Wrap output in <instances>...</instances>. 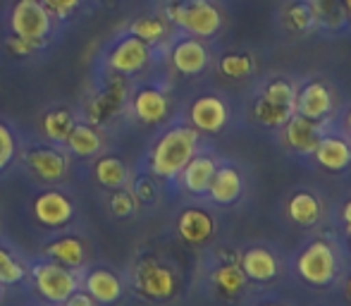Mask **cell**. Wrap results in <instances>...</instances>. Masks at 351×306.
I'll return each instance as SVG.
<instances>
[{
    "mask_svg": "<svg viewBox=\"0 0 351 306\" xmlns=\"http://www.w3.org/2000/svg\"><path fill=\"white\" fill-rule=\"evenodd\" d=\"M53 19H70L82 0H41Z\"/></svg>",
    "mask_w": 351,
    "mask_h": 306,
    "instance_id": "8d00e7d4",
    "label": "cell"
},
{
    "mask_svg": "<svg viewBox=\"0 0 351 306\" xmlns=\"http://www.w3.org/2000/svg\"><path fill=\"white\" fill-rule=\"evenodd\" d=\"M132 191H134L139 204H151V201L156 199V185L151 182V177H139Z\"/></svg>",
    "mask_w": 351,
    "mask_h": 306,
    "instance_id": "74e56055",
    "label": "cell"
},
{
    "mask_svg": "<svg viewBox=\"0 0 351 306\" xmlns=\"http://www.w3.org/2000/svg\"><path fill=\"white\" fill-rule=\"evenodd\" d=\"M332 110V96L323 82H311L296 93V113L308 120L320 122Z\"/></svg>",
    "mask_w": 351,
    "mask_h": 306,
    "instance_id": "ac0fdd59",
    "label": "cell"
},
{
    "mask_svg": "<svg viewBox=\"0 0 351 306\" xmlns=\"http://www.w3.org/2000/svg\"><path fill=\"white\" fill-rule=\"evenodd\" d=\"M296 270L304 278V283L313 287H328L337 278V256L328 242L315 239L296 259Z\"/></svg>",
    "mask_w": 351,
    "mask_h": 306,
    "instance_id": "52a82bcc",
    "label": "cell"
},
{
    "mask_svg": "<svg viewBox=\"0 0 351 306\" xmlns=\"http://www.w3.org/2000/svg\"><path fill=\"white\" fill-rule=\"evenodd\" d=\"M215 170H217L215 158L208 156V153H196L184 165V170L180 172L182 187L194 196L208 194V187H210V180H213V175H215Z\"/></svg>",
    "mask_w": 351,
    "mask_h": 306,
    "instance_id": "e0dca14e",
    "label": "cell"
},
{
    "mask_svg": "<svg viewBox=\"0 0 351 306\" xmlns=\"http://www.w3.org/2000/svg\"><path fill=\"white\" fill-rule=\"evenodd\" d=\"M62 146L72 158H93L103 149V134L88 122L77 120V125L72 127L70 137H67V141Z\"/></svg>",
    "mask_w": 351,
    "mask_h": 306,
    "instance_id": "44dd1931",
    "label": "cell"
},
{
    "mask_svg": "<svg viewBox=\"0 0 351 306\" xmlns=\"http://www.w3.org/2000/svg\"><path fill=\"white\" fill-rule=\"evenodd\" d=\"M313 156L330 172H342L351 165V146L342 137H320Z\"/></svg>",
    "mask_w": 351,
    "mask_h": 306,
    "instance_id": "ffe728a7",
    "label": "cell"
},
{
    "mask_svg": "<svg viewBox=\"0 0 351 306\" xmlns=\"http://www.w3.org/2000/svg\"><path fill=\"white\" fill-rule=\"evenodd\" d=\"M263 98L280 103V106L296 108V89L287 79H273V82H268V86L263 89Z\"/></svg>",
    "mask_w": 351,
    "mask_h": 306,
    "instance_id": "836d02e7",
    "label": "cell"
},
{
    "mask_svg": "<svg viewBox=\"0 0 351 306\" xmlns=\"http://www.w3.org/2000/svg\"><path fill=\"white\" fill-rule=\"evenodd\" d=\"M208 58H210L208 48L204 46V41H199V38H194V36L177 41L170 53L172 67L184 77L201 75V72L208 67Z\"/></svg>",
    "mask_w": 351,
    "mask_h": 306,
    "instance_id": "7c38bea8",
    "label": "cell"
},
{
    "mask_svg": "<svg viewBox=\"0 0 351 306\" xmlns=\"http://www.w3.org/2000/svg\"><path fill=\"white\" fill-rule=\"evenodd\" d=\"M5 48H8V53L14 58H29L36 51H41L43 43L29 41V38H19V36H12V34H10V36L5 38Z\"/></svg>",
    "mask_w": 351,
    "mask_h": 306,
    "instance_id": "d590c367",
    "label": "cell"
},
{
    "mask_svg": "<svg viewBox=\"0 0 351 306\" xmlns=\"http://www.w3.org/2000/svg\"><path fill=\"white\" fill-rule=\"evenodd\" d=\"M27 278H29V263L17 251L0 242V283L5 287H17Z\"/></svg>",
    "mask_w": 351,
    "mask_h": 306,
    "instance_id": "484cf974",
    "label": "cell"
},
{
    "mask_svg": "<svg viewBox=\"0 0 351 306\" xmlns=\"http://www.w3.org/2000/svg\"><path fill=\"white\" fill-rule=\"evenodd\" d=\"M74 125H77V115L70 108H51L41 117V132L51 144H65Z\"/></svg>",
    "mask_w": 351,
    "mask_h": 306,
    "instance_id": "cb8c5ba5",
    "label": "cell"
},
{
    "mask_svg": "<svg viewBox=\"0 0 351 306\" xmlns=\"http://www.w3.org/2000/svg\"><path fill=\"white\" fill-rule=\"evenodd\" d=\"M347 125H349V132H351V113H349V117H347Z\"/></svg>",
    "mask_w": 351,
    "mask_h": 306,
    "instance_id": "ee69618b",
    "label": "cell"
},
{
    "mask_svg": "<svg viewBox=\"0 0 351 306\" xmlns=\"http://www.w3.org/2000/svg\"><path fill=\"white\" fill-rule=\"evenodd\" d=\"M177 232L191 246L206 244L215 232V220L204 209H184L177 218Z\"/></svg>",
    "mask_w": 351,
    "mask_h": 306,
    "instance_id": "2e32d148",
    "label": "cell"
},
{
    "mask_svg": "<svg viewBox=\"0 0 351 306\" xmlns=\"http://www.w3.org/2000/svg\"><path fill=\"white\" fill-rule=\"evenodd\" d=\"M108 206H110L112 215H117V218H130L136 211V206H139V201H136L134 191L127 189V187H120V189H112Z\"/></svg>",
    "mask_w": 351,
    "mask_h": 306,
    "instance_id": "d6a6232c",
    "label": "cell"
},
{
    "mask_svg": "<svg viewBox=\"0 0 351 306\" xmlns=\"http://www.w3.org/2000/svg\"><path fill=\"white\" fill-rule=\"evenodd\" d=\"M24 167L34 180L58 185L70 175L72 156L60 144H34L24 151Z\"/></svg>",
    "mask_w": 351,
    "mask_h": 306,
    "instance_id": "277c9868",
    "label": "cell"
},
{
    "mask_svg": "<svg viewBox=\"0 0 351 306\" xmlns=\"http://www.w3.org/2000/svg\"><path fill=\"white\" fill-rule=\"evenodd\" d=\"M265 306H278V304H265Z\"/></svg>",
    "mask_w": 351,
    "mask_h": 306,
    "instance_id": "bcb514c9",
    "label": "cell"
},
{
    "mask_svg": "<svg viewBox=\"0 0 351 306\" xmlns=\"http://www.w3.org/2000/svg\"><path fill=\"white\" fill-rule=\"evenodd\" d=\"M43 256L48 261L67 266V268L82 270L84 263H86V244L77 235H60L43 244Z\"/></svg>",
    "mask_w": 351,
    "mask_h": 306,
    "instance_id": "5bb4252c",
    "label": "cell"
},
{
    "mask_svg": "<svg viewBox=\"0 0 351 306\" xmlns=\"http://www.w3.org/2000/svg\"><path fill=\"white\" fill-rule=\"evenodd\" d=\"M74 213H77V206L72 196L56 187L38 191L32 201L34 220L46 230H65L74 220Z\"/></svg>",
    "mask_w": 351,
    "mask_h": 306,
    "instance_id": "ba28073f",
    "label": "cell"
},
{
    "mask_svg": "<svg viewBox=\"0 0 351 306\" xmlns=\"http://www.w3.org/2000/svg\"><path fill=\"white\" fill-rule=\"evenodd\" d=\"M3 299H5V285L0 283V304H3Z\"/></svg>",
    "mask_w": 351,
    "mask_h": 306,
    "instance_id": "b9f144b4",
    "label": "cell"
},
{
    "mask_svg": "<svg viewBox=\"0 0 351 306\" xmlns=\"http://www.w3.org/2000/svg\"><path fill=\"white\" fill-rule=\"evenodd\" d=\"M60 306H98L96 302H93L91 297H88L86 292H84L82 287L77 290V292H72L70 297L65 299V302H62Z\"/></svg>",
    "mask_w": 351,
    "mask_h": 306,
    "instance_id": "f35d334b",
    "label": "cell"
},
{
    "mask_svg": "<svg viewBox=\"0 0 351 306\" xmlns=\"http://www.w3.org/2000/svg\"><path fill=\"white\" fill-rule=\"evenodd\" d=\"M282 127H285V141L291 151L301 153V156H313L315 146H318L320 137H323L318 122L294 113Z\"/></svg>",
    "mask_w": 351,
    "mask_h": 306,
    "instance_id": "4fadbf2b",
    "label": "cell"
},
{
    "mask_svg": "<svg viewBox=\"0 0 351 306\" xmlns=\"http://www.w3.org/2000/svg\"><path fill=\"white\" fill-rule=\"evenodd\" d=\"M130 34L148 46H156L167 36V22L162 17H136L130 24Z\"/></svg>",
    "mask_w": 351,
    "mask_h": 306,
    "instance_id": "83f0119b",
    "label": "cell"
},
{
    "mask_svg": "<svg viewBox=\"0 0 351 306\" xmlns=\"http://www.w3.org/2000/svg\"><path fill=\"white\" fill-rule=\"evenodd\" d=\"M349 249H351V230H349Z\"/></svg>",
    "mask_w": 351,
    "mask_h": 306,
    "instance_id": "f6af8a7d",
    "label": "cell"
},
{
    "mask_svg": "<svg viewBox=\"0 0 351 306\" xmlns=\"http://www.w3.org/2000/svg\"><path fill=\"white\" fill-rule=\"evenodd\" d=\"M244 191V182H241V175L230 165H217L215 175L210 180V187H208V196L213 204L217 206H230L234 204L237 199L241 196Z\"/></svg>",
    "mask_w": 351,
    "mask_h": 306,
    "instance_id": "d6986e66",
    "label": "cell"
},
{
    "mask_svg": "<svg viewBox=\"0 0 351 306\" xmlns=\"http://www.w3.org/2000/svg\"><path fill=\"white\" fill-rule=\"evenodd\" d=\"M132 110L134 117L143 125H160L170 113V101L156 86H143L132 98Z\"/></svg>",
    "mask_w": 351,
    "mask_h": 306,
    "instance_id": "9a60e30c",
    "label": "cell"
},
{
    "mask_svg": "<svg viewBox=\"0 0 351 306\" xmlns=\"http://www.w3.org/2000/svg\"><path fill=\"white\" fill-rule=\"evenodd\" d=\"M287 24L294 32H308L315 24V14L308 3H294L287 8Z\"/></svg>",
    "mask_w": 351,
    "mask_h": 306,
    "instance_id": "e575fe53",
    "label": "cell"
},
{
    "mask_svg": "<svg viewBox=\"0 0 351 306\" xmlns=\"http://www.w3.org/2000/svg\"><path fill=\"white\" fill-rule=\"evenodd\" d=\"M196 153H199V132L186 125L170 127L158 137L148 153V172L160 180H175Z\"/></svg>",
    "mask_w": 351,
    "mask_h": 306,
    "instance_id": "6da1fadb",
    "label": "cell"
},
{
    "mask_svg": "<svg viewBox=\"0 0 351 306\" xmlns=\"http://www.w3.org/2000/svg\"><path fill=\"white\" fill-rule=\"evenodd\" d=\"M254 113L258 117L261 125L265 127H282L291 115L296 113V108H289V106H280V103H273L268 98L261 96L254 106Z\"/></svg>",
    "mask_w": 351,
    "mask_h": 306,
    "instance_id": "f1b7e54d",
    "label": "cell"
},
{
    "mask_svg": "<svg viewBox=\"0 0 351 306\" xmlns=\"http://www.w3.org/2000/svg\"><path fill=\"white\" fill-rule=\"evenodd\" d=\"M189 122L196 132L217 134L227 125V106L217 96H199L189 108Z\"/></svg>",
    "mask_w": 351,
    "mask_h": 306,
    "instance_id": "8fae6325",
    "label": "cell"
},
{
    "mask_svg": "<svg viewBox=\"0 0 351 306\" xmlns=\"http://www.w3.org/2000/svg\"><path fill=\"white\" fill-rule=\"evenodd\" d=\"M213 283H215L220 294H225V297H237L239 292H244L246 275L239 263H222V266H217L215 273H213Z\"/></svg>",
    "mask_w": 351,
    "mask_h": 306,
    "instance_id": "4316f807",
    "label": "cell"
},
{
    "mask_svg": "<svg viewBox=\"0 0 351 306\" xmlns=\"http://www.w3.org/2000/svg\"><path fill=\"white\" fill-rule=\"evenodd\" d=\"M151 56L153 51L148 43H143L141 38L127 34L120 41H115V46L108 51L106 62L115 75L132 77V75H139L143 67L151 62Z\"/></svg>",
    "mask_w": 351,
    "mask_h": 306,
    "instance_id": "9c48e42d",
    "label": "cell"
},
{
    "mask_svg": "<svg viewBox=\"0 0 351 306\" xmlns=\"http://www.w3.org/2000/svg\"><path fill=\"white\" fill-rule=\"evenodd\" d=\"M342 220H344V225L351 230V199L344 204V209H342Z\"/></svg>",
    "mask_w": 351,
    "mask_h": 306,
    "instance_id": "ab89813d",
    "label": "cell"
},
{
    "mask_svg": "<svg viewBox=\"0 0 351 306\" xmlns=\"http://www.w3.org/2000/svg\"><path fill=\"white\" fill-rule=\"evenodd\" d=\"M287 213L296 225L311 228V225H315L320 220L323 206H320L318 196H313L311 191H296L289 199V204H287Z\"/></svg>",
    "mask_w": 351,
    "mask_h": 306,
    "instance_id": "d4e9b609",
    "label": "cell"
},
{
    "mask_svg": "<svg viewBox=\"0 0 351 306\" xmlns=\"http://www.w3.org/2000/svg\"><path fill=\"white\" fill-rule=\"evenodd\" d=\"M342 8H344V14L351 17V0H342Z\"/></svg>",
    "mask_w": 351,
    "mask_h": 306,
    "instance_id": "60d3db41",
    "label": "cell"
},
{
    "mask_svg": "<svg viewBox=\"0 0 351 306\" xmlns=\"http://www.w3.org/2000/svg\"><path fill=\"white\" fill-rule=\"evenodd\" d=\"M165 19L194 38H210L222 27L220 10L210 0H167Z\"/></svg>",
    "mask_w": 351,
    "mask_h": 306,
    "instance_id": "3957f363",
    "label": "cell"
},
{
    "mask_svg": "<svg viewBox=\"0 0 351 306\" xmlns=\"http://www.w3.org/2000/svg\"><path fill=\"white\" fill-rule=\"evenodd\" d=\"M17 153H19L17 134H14V130L8 125V122L0 120V175L12 165Z\"/></svg>",
    "mask_w": 351,
    "mask_h": 306,
    "instance_id": "f546056e",
    "label": "cell"
},
{
    "mask_svg": "<svg viewBox=\"0 0 351 306\" xmlns=\"http://www.w3.org/2000/svg\"><path fill=\"white\" fill-rule=\"evenodd\" d=\"M10 34L46 46L53 34V17L41 0H17L10 10Z\"/></svg>",
    "mask_w": 351,
    "mask_h": 306,
    "instance_id": "5b68a950",
    "label": "cell"
},
{
    "mask_svg": "<svg viewBox=\"0 0 351 306\" xmlns=\"http://www.w3.org/2000/svg\"><path fill=\"white\" fill-rule=\"evenodd\" d=\"M308 5L315 14V22H323L325 27H337L342 22V0H311Z\"/></svg>",
    "mask_w": 351,
    "mask_h": 306,
    "instance_id": "1f68e13d",
    "label": "cell"
},
{
    "mask_svg": "<svg viewBox=\"0 0 351 306\" xmlns=\"http://www.w3.org/2000/svg\"><path fill=\"white\" fill-rule=\"evenodd\" d=\"M82 290L93 299L98 306H112L122 299L125 285L115 270L106 266H93L86 273H82Z\"/></svg>",
    "mask_w": 351,
    "mask_h": 306,
    "instance_id": "30bf717a",
    "label": "cell"
},
{
    "mask_svg": "<svg viewBox=\"0 0 351 306\" xmlns=\"http://www.w3.org/2000/svg\"><path fill=\"white\" fill-rule=\"evenodd\" d=\"M347 294H349V299H351V278H349V283H347Z\"/></svg>",
    "mask_w": 351,
    "mask_h": 306,
    "instance_id": "7bdbcfd3",
    "label": "cell"
},
{
    "mask_svg": "<svg viewBox=\"0 0 351 306\" xmlns=\"http://www.w3.org/2000/svg\"><path fill=\"white\" fill-rule=\"evenodd\" d=\"M254 70V60L246 53H227L220 60V72L230 79H244Z\"/></svg>",
    "mask_w": 351,
    "mask_h": 306,
    "instance_id": "4dcf8cb0",
    "label": "cell"
},
{
    "mask_svg": "<svg viewBox=\"0 0 351 306\" xmlns=\"http://www.w3.org/2000/svg\"><path fill=\"white\" fill-rule=\"evenodd\" d=\"M93 177L103 189L112 191L130 185V167L120 156L106 153V156H98L96 163H93Z\"/></svg>",
    "mask_w": 351,
    "mask_h": 306,
    "instance_id": "603a6c76",
    "label": "cell"
},
{
    "mask_svg": "<svg viewBox=\"0 0 351 306\" xmlns=\"http://www.w3.org/2000/svg\"><path fill=\"white\" fill-rule=\"evenodd\" d=\"M241 270H244L246 280H256V283H268L278 275V259L273 256V251L263 249V246H254L246 249L241 256Z\"/></svg>",
    "mask_w": 351,
    "mask_h": 306,
    "instance_id": "7402d4cb",
    "label": "cell"
},
{
    "mask_svg": "<svg viewBox=\"0 0 351 306\" xmlns=\"http://www.w3.org/2000/svg\"><path fill=\"white\" fill-rule=\"evenodd\" d=\"M132 287L146 299L165 302L177 292V278L165 263L156 259H141L132 268Z\"/></svg>",
    "mask_w": 351,
    "mask_h": 306,
    "instance_id": "8992f818",
    "label": "cell"
},
{
    "mask_svg": "<svg viewBox=\"0 0 351 306\" xmlns=\"http://www.w3.org/2000/svg\"><path fill=\"white\" fill-rule=\"evenodd\" d=\"M29 280H32L36 297L48 306H60L72 292L82 287V273L79 270L48 259L29 263Z\"/></svg>",
    "mask_w": 351,
    "mask_h": 306,
    "instance_id": "7a4b0ae2",
    "label": "cell"
}]
</instances>
